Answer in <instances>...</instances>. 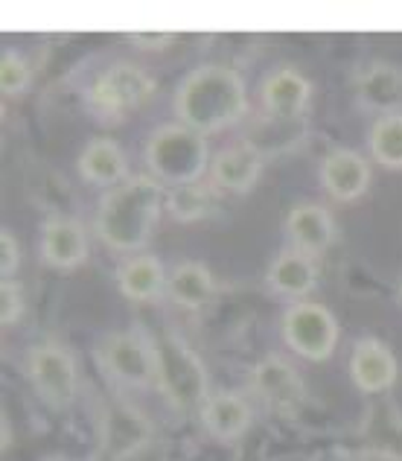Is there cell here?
I'll list each match as a JSON object with an SVG mask.
<instances>
[{
	"instance_id": "6da1fadb",
	"label": "cell",
	"mask_w": 402,
	"mask_h": 461,
	"mask_svg": "<svg viewBox=\"0 0 402 461\" xmlns=\"http://www.w3.org/2000/svg\"><path fill=\"white\" fill-rule=\"evenodd\" d=\"M164 208L166 187L161 181H155L152 176H131L103 196L94 230L112 251L138 254L149 242Z\"/></svg>"
},
{
	"instance_id": "7a4b0ae2",
	"label": "cell",
	"mask_w": 402,
	"mask_h": 461,
	"mask_svg": "<svg viewBox=\"0 0 402 461\" xmlns=\"http://www.w3.org/2000/svg\"><path fill=\"white\" fill-rule=\"evenodd\" d=\"M248 112V91L234 68L201 65L181 79L175 91L178 123L196 129L199 135H213L239 123Z\"/></svg>"
},
{
	"instance_id": "3957f363",
	"label": "cell",
	"mask_w": 402,
	"mask_h": 461,
	"mask_svg": "<svg viewBox=\"0 0 402 461\" xmlns=\"http://www.w3.org/2000/svg\"><path fill=\"white\" fill-rule=\"evenodd\" d=\"M207 138L184 123H169L152 131L146 143V167L155 181L169 187H184L201 181L207 164H210Z\"/></svg>"
},
{
	"instance_id": "277c9868",
	"label": "cell",
	"mask_w": 402,
	"mask_h": 461,
	"mask_svg": "<svg viewBox=\"0 0 402 461\" xmlns=\"http://www.w3.org/2000/svg\"><path fill=\"white\" fill-rule=\"evenodd\" d=\"M155 357V383L164 397L175 409H201L207 394V371L204 362L192 354L190 345L175 333H155L146 336Z\"/></svg>"
},
{
	"instance_id": "5b68a950",
	"label": "cell",
	"mask_w": 402,
	"mask_h": 461,
	"mask_svg": "<svg viewBox=\"0 0 402 461\" xmlns=\"http://www.w3.org/2000/svg\"><path fill=\"white\" fill-rule=\"evenodd\" d=\"M283 339L303 359L324 362L338 345V321L318 301H295L283 312Z\"/></svg>"
},
{
	"instance_id": "8992f818",
	"label": "cell",
	"mask_w": 402,
	"mask_h": 461,
	"mask_svg": "<svg viewBox=\"0 0 402 461\" xmlns=\"http://www.w3.org/2000/svg\"><path fill=\"white\" fill-rule=\"evenodd\" d=\"M152 94H155V79L143 68L117 62L94 79L88 91V103L96 114L123 117L131 108L143 105Z\"/></svg>"
},
{
	"instance_id": "52a82bcc",
	"label": "cell",
	"mask_w": 402,
	"mask_h": 461,
	"mask_svg": "<svg viewBox=\"0 0 402 461\" xmlns=\"http://www.w3.org/2000/svg\"><path fill=\"white\" fill-rule=\"evenodd\" d=\"M30 380L35 385V392L41 394L50 406L62 409L76 397V362L67 354L62 345L56 342H41L30 350L27 359Z\"/></svg>"
},
{
	"instance_id": "ba28073f",
	"label": "cell",
	"mask_w": 402,
	"mask_h": 461,
	"mask_svg": "<svg viewBox=\"0 0 402 461\" xmlns=\"http://www.w3.org/2000/svg\"><path fill=\"white\" fill-rule=\"evenodd\" d=\"M251 388L268 409L280 411V415H295V411L303 406V400H307L303 377L295 371V366L280 354L265 357L254 366Z\"/></svg>"
},
{
	"instance_id": "9c48e42d",
	"label": "cell",
	"mask_w": 402,
	"mask_h": 461,
	"mask_svg": "<svg viewBox=\"0 0 402 461\" xmlns=\"http://www.w3.org/2000/svg\"><path fill=\"white\" fill-rule=\"evenodd\" d=\"M103 362L108 374L123 385L143 388L155 380V357L146 336L138 333H114L103 345Z\"/></svg>"
},
{
	"instance_id": "30bf717a",
	"label": "cell",
	"mask_w": 402,
	"mask_h": 461,
	"mask_svg": "<svg viewBox=\"0 0 402 461\" xmlns=\"http://www.w3.org/2000/svg\"><path fill=\"white\" fill-rule=\"evenodd\" d=\"M399 377V362L394 350L388 348L382 339H359L350 354V380L356 383L364 394H380L394 388Z\"/></svg>"
},
{
	"instance_id": "8fae6325",
	"label": "cell",
	"mask_w": 402,
	"mask_h": 461,
	"mask_svg": "<svg viewBox=\"0 0 402 461\" xmlns=\"http://www.w3.org/2000/svg\"><path fill=\"white\" fill-rule=\"evenodd\" d=\"M371 164L356 149H333L321 164V187L335 202H356L371 187Z\"/></svg>"
},
{
	"instance_id": "7c38bea8",
	"label": "cell",
	"mask_w": 402,
	"mask_h": 461,
	"mask_svg": "<svg viewBox=\"0 0 402 461\" xmlns=\"http://www.w3.org/2000/svg\"><path fill=\"white\" fill-rule=\"evenodd\" d=\"M41 260L62 272L76 269L88 260V234L73 216H53L44 222Z\"/></svg>"
},
{
	"instance_id": "4fadbf2b",
	"label": "cell",
	"mask_w": 402,
	"mask_h": 461,
	"mask_svg": "<svg viewBox=\"0 0 402 461\" xmlns=\"http://www.w3.org/2000/svg\"><path fill=\"white\" fill-rule=\"evenodd\" d=\"M265 158L246 140L225 147L210 161V187L225 193H248L260 181Z\"/></svg>"
},
{
	"instance_id": "5bb4252c",
	"label": "cell",
	"mask_w": 402,
	"mask_h": 461,
	"mask_svg": "<svg viewBox=\"0 0 402 461\" xmlns=\"http://www.w3.org/2000/svg\"><path fill=\"white\" fill-rule=\"evenodd\" d=\"M260 96H263L265 114L283 117V120H300V114L307 112V105H309L312 85L295 68H277L274 74L265 77Z\"/></svg>"
},
{
	"instance_id": "9a60e30c",
	"label": "cell",
	"mask_w": 402,
	"mask_h": 461,
	"mask_svg": "<svg viewBox=\"0 0 402 461\" xmlns=\"http://www.w3.org/2000/svg\"><path fill=\"white\" fill-rule=\"evenodd\" d=\"M149 438V423L138 409L126 403H112L103 418V456L108 461H123L134 450H140Z\"/></svg>"
},
{
	"instance_id": "2e32d148",
	"label": "cell",
	"mask_w": 402,
	"mask_h": 461,
	"mask_svg": "<svg viewBox=\"0 0 402 461\" xmlns=\"http://www.w3.org/2000/svg\"><path fill=\"white\" fill-rule=\"evenodd\" d=\"M286 230L291 237V246L298 251H307L312 258H318L335 240V220L324 204L303 202L298 208H291L286 216Z\"/></svg>"
},
{
	"instance_id": "e0dca14e",
	"label": "cell",
	"mask_w": 402,
	"mask_h": 461,
	"mask_svg": "<svg viewBox=\"0 0 402 461\" xmlns=\"http://www.w3.org/2000/svg\"><path fill=\"white\" fill-rule=\"evenodd\" d=\"M268 284L277 295L291 301H307V295L318 286V266L307 251L289 249L277 254L274 263L268 266Z\"/></svg>"
},
{
	"instance_id": "ac0fdd59",
	"label": "cell",
	"mask_w": 402,
	"mask_h": 461,
	"mask_svg": "<svg viewBox=\"0 0 402 461\" xmlns=\"http://www.w3.org/2000/svg\"><path fill=\"white\" fill-rule=\"evenodd\" d=\"M79 176L96 187H117L129 176V158L117 140L112 138H94L79 155Z\"/></svg>"
},
{
	"instance_id": "d6986e66",
	"label": "cell",
	"mask_w": 402,
	"mask_h": 461,
	"mask_svg": "<svg viewBox=\"0 0 402 461\" xmlns=\"http://www.w3.org/2000/svg\"><path fill=\"white\" fill-rule=\"evenodd\" d=\"M199 415H201V427L219 441H237L239 435H246L254 418L248 400L230 392L210 394L201 403Z\"/></svg>"
},
{
	"instance_id": "ffe728a7",
	"label": "cell",
	"mask_w": 402,
	"mask_h": 461,
	"mask_svg": "<svg viewBox=\"0 0 402 461\" xmlns=\"http://www.w3.org/2000/svg\"><path fill=\"white\" fill-rule=\"evenodd\" d=\"M117 286L129 301H155L166 289L164 263L155 254H131L129 260L120 263Z\"/></svg>"
},
{
	"instance_id": "44dd1931",
	"label": "cell",
	"mask_w": 402,
	"mask_h": 461,
	"mask_svg": "<svg viewBox=\"0 0 402 461\" xmlns=\"http://www.w3.org/2000/svg\"><path fill=\"white\" fill-rule=\"evenodd\" d=\"M216 284L207 266L187 260L178 263L173 272L166 275V295L184 310H201L213 301Z\"/></svg>"
},
{
	"instance_id": "7402d4cb",
	"label": "cell",
	"mask_w": 402,
	"mask_h": 461,
	"mask_svg": "<svg viewBox=\"0 0 402 461\" xmlns=\"http://www.w3.org/2000/svg\"><path fill=\"white\" fill-rule=\"evenodd\" d=\"M359 96L368 108L380 112V117L399 114V108H402V74L397 68H388V65L371 68L359 82Z\"/></svg>"
},
{
	"instance_id": "603a6c76",
	"label": "cell",
	"mask_w": 402,
	"mask_h": 461,
	"mask_svg": "<svg viewBox=\"0 0 402 461\" xmlns=\"http://www.w3.org/2000/svg\"><path fill=\"white\" fill-rule=\"evenodd\" d=\"M368 143L376 164L388 169H402V112L376 117Z\"/></svg>"
},
{
	"instance_id": "cb8c5ba5",
	"label": "cell",
	"mask_w": 402,
	"mask_h": 461,
	"mask_svg": "<svg viewBox=\"0 0 402 461\" xmlns=\"http://www.w3.org/2000/svg\"><path fill=\"white\" fill-rule=\"evenodd\" d=\"M166 211L175 216L178 222H199L213 211L210 187L204 185H184V187H169L166 190Z\"/></svg>"
},
{
	"instance_id": "d4e9b609",
	"label": "cell",
	"mask_w": 402,
	"mask_h": 461,
	"mask_svg": "<svg viewBox=\"0 0 402 461\" xmlns=\"http://www.w3.org/2000/svg\"><path fill=\"white\" fill-rule=\"evenodd\" d=\"M30 79H32V74H30L27 59L15 50H4V59H0V88H4V94L6 96L23 94Z\"/></svg>"
},
{
	"instance_id": "484cf974",
	"label": "cell",
	"mask_w": 402,
	"mask_h": 461,
	"mask_svg": "<svg viewBox=\"0 0 402 461\" xmlns=\"http://www.w3.org/2000/svg\"><path fill=\"white\" fill-rule=\"evenodd\" d=\"M23 315V289L15 281H4L0 284V321L4 327L18 324Z\"/></svg>"
},
{
	"instance_id": "4316f807",
	"label": "cell",
	"mask_w": 402,
	"mask_h": 461,
	"mask_svg": "<svg viewBox=\"0 0 402 461\" xmlns=\"http://www.w3.org/2000/svg\"><path fill=\"white\" fill-rule=\"evenodd\" d=\"M18 263H21V246H18L15 234H12L9 228H4L0 230V277H4V281H12Z\"/></svg>"
},
{
	"instance_id": "83f0119b",
	"label": "cell",
	"mask_w": 402,
	"mask_h": 461,
	"mask_svg": "<svg viewBox=\"0 0 402 461\" xmlns=\"http://www.w3.org/2000/svg\"><path fill=\"white\" fill-rule=\"evenodd\" d=\"M131 44L138 47H146V50H157V47H166L169 41L175 39V32H146V30H138V32H129Z\"/></svg>"
},
{
	"instance_id": "f1b7e54d",
	"label": "cell",
	"mask_w": 402,
	"mask_h": 461,
	"mask_svg": "<svg viewBox=\"0 0 402 461\" xmlns=\"http://www.w3.org/2000/svg\"><path fill=\"white\" fill-rule=\"evenodd\" d=\"M399 298H402V284H399Z\"/></svg>"
}]
</instances>
